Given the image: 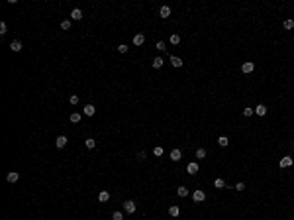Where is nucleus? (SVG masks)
<instances>
[{
    "label": "nucleus",
    "instance_id": "obj_1",
    "mask_svg": "<svg viewBox=\"0 0 294 220\" xmlns=\"http://www.w3.org/2000/svg\"><path fill=\"white\" fill-rule=\"evenodd\" d=\"M192 201H194V202H202V201H206V193L202 191V189H196V191L192 193Z\"/></svg>",
    "mask_w": 294,
    "mask_h": 220
},
{
    "label": "nucleus",
    "instance_id": "obj_2",
    "mask_svg": "<svg viewBox=\"0 0 294 220\" xmlns=\"http://www.w3.org/2000/svg\"><path fill=\"white\" fill-rule=\"evenodd\" d=\"M124 210H126L127 214H133V212L137 210L136 202H133V201H126V202H124Z\"/></svg>",
    "mask_w": 294,
    "mask_h": 220
},
{
    "label": "nucleus",
    "instance_id": "obj_3",
    "mask_svg": "<svg viewBox=\"0 0 294 220\" xmlns=\"http://www.w3.org/2000/svg\"><path fill=\"white\" fill-rule=\"evenodd\" d=\"M290 165H292V157H290V155H286V157H282V159L279 161V167H282V169L290 167Z\"/></svg>",
    "mask_w": 294,
    "mask_h": 220
},
{
    "label": "nucleus",
    "instance_id": "obj_4",
    "mask_svg": "<svg viewBox=\"0 0 294 220\" xmlns=\"http://www.w3.org/2000/svg\"><path fill=\"white\" fill-rule=\"evenodd\" d=\"M241 71H243V73H253V71H255V63H251V61L243 63V65H241Z\"/></svg>",
    "mask_w": 294,
    "mask_h": 220
},
{
    "label": "nucleus",
    "instance_id": "obj_5",
    "mask_svg": "<svg viewBox=\"0 0 294 220\" xmlns=\"http://www.w3.org/2000/svg\"><path fill=\"white\" fill-rule=\"evenodd\" d=\"M20 179V173H16V171H10L8 175H6V181L8 183H16Z\"/></svg>",
    "mask_w": 294,
    "mask_h": 220
},
{
    "label": "nucleus",
    "instance_id": "obj_6",
    "mask_svg": "<svg viewBox=\"0 0 294 220\" xmlns=\"http://www.w3.org/2000/svg\"><path fill=\"white\" fill-rule=\"evenodd\" d=\"M67 141H69V140H67V136H59V138L55 140V145L61 150V147H65V145H67Z\"/></svg>",
    "mask_w": 294,
    "mask_h": 220
},
{
    "label": "nucleus",
    "instance_id": "obj_7",
    "mask_svg": "<svg viewBox=\"0 0 294 220\" xmlns=\"http://www.w3.org/2000/svg\"><path fill=\"white\" fill-rule=\"evenodd\" d=\"M98 201H100V202H108V201H110V193H108V191H100V193H98Z\"/></svg>",
    "mask_w": 294,
    "mask_h": 220
},
{
    "label": "nucleus",
    "instance_id": "obj_8",
    "mask_svg": "<svg viewBox=\"0 0 294 220\" xmlns=\"http://www.w3.org/2000/svg\"><path fill=\"white\" fill-rule=\"evenodd\" d=\"M143 41H145L143 33H136V36H133V45H143Z\"/></svg>",
    "mask_w": 294,
    "mask_h": 220
},
{
    "label": "nucleus",
    "instance_id": "obj_9",
    "mask_svg": "<svg viewBox=\"0 0 294 220\" xmlns=\"http://www.w3.org/2000/svg\"><path fill=\"white\" fill-rule=\"evenodd\" d=\"M186 171H188L190 175H196V173H198V163H196V161H192V163H188Z\"/></svg>",
    "mask_w": 294,
    "mask_h": 220
},
{
    "label": "nucleus",
    "instance_id": "obj_10",
    "mask_svg": "<svg viewBox=\"0 0 294 220\" xmlns=\"http://www.w3.org/2000/svg\"><path fill=\"white\" fill-rule=\"evenodd\" d=\"M169 61H171V65L177 67V69H178V67H182V59H181V57H177V55H173Z\"/></svg>",
    "mask_w": 294,
    "mask_h": 220
},
{
    "label": "nucleus",
    "instance_id": "obj_11",
    "mask_svg": "<svg viewBox=\"0 0 294 220\" xmlns=\"http://www.w3.org/2000/svg\"><path fill=\"white\" fill-rule=\"evenodd\" d=\"M159 16H161V18H169V16H171V8H169V6H161Z\"/></svg>",
    "mask_w": 294,
    "mask_h": 220
},
{
    "label": "nucleus",
    "instance_id": "obj_12",
    "mask_svg": "<svg viewBox=\"0 0 294 220\" xmlns=\"http://www.w3.org/2000/svg\"><path fill=\"white\" fill-rule=\"evenodd\" d=\"M10 49H12V51H22V41H18V39H16V41H12L10 43Z\"/></svg>",
    "mask_w": 294,
    "mask_h": 220
},
{
    "label": "nucleus",
    "instance_id": "obj_13",
    "mask_svg": "<svg viewBox=\"0 0 294 220\" xmlns=\"http://www.w3.org/2000/svg\"><path fill=\"white\" fill-rule=\"evenodd\" d=\"M83 110H84V114H86V116H94V112H96V108H94L92 104H86Z\"/></svg>",
    "mask_w": 294,
    "mask_h": 220
},
{
    "label": "nucleus",
    "instance_id": "obj_14",
    "mask_svg": "<svg viewBox=\"0 0 294 220\" xmlns=\"http://www.w3.org/2000/svg\"><path fill=\"white\" fill-rule=\"evenodd\" d=\"M255 114H257V116H265V114H267V106H265V104H259V106L255 108Z\"/></svg>",
    "mask_w": 294,
    "mask_h": 220
},
{
    "label": "nucleus",
    "instance_id": "obj_15",
    "mask_svg": "<svg viewBox=\"0 0 294 220\" xmlns=\"http://www.w3.org/2000/svg\"><path fill=\"white\" fill-rule=\"evenodd\" d=\"M83 18V12H80L79 8H73V12H71V20H80Z\"/></svg>",
    "mask_w": 294,
    "mask_h": 220
},
{
    "label": "nucleus",
    "instance_id": "obj_16",
    "mask_svg": "<svg viewBox=\"0 0 294 220\" xmlns=\"http://www.w3.org/2000/svg\"><path fill=\"white\" fill-rule=\"evenodd\" d=\"M181 157H182L181 150H173V151H171V159H173V161H181Z\"/></svg>",
    "mask_w": 294,
    "mask_h": 220
},
{
    "label": "nucleus",
    "instance_id": "obj_17",
    "mask_svg": "<svg viewBox=\"0 0 294 220\" xmlns=\"http://www.w3.org/2000/svg\"><path fill=\"white\" fill-rule=\"evenodd\" d=\"M163 57H155L153 59V69H161V67H163Z\"/></svg>",
    "mask_w": 294,
    "mask_h": 220
},
{
    "label": "nucleus",
    "instance_id": "obj_18",
    "mask_svg": "<svg viewBox=\"0 0 294 220\" xmlns=\"http://www.w3.org/2000/svg\"><path fill=\"white\" fill-rule=\"evenodd\" d=\"M169 41L173 43V45H178V43H181V36H178V33H173V36L169 38Z\"/></svg>",
    "mask_w": 294,
    "mask_h": 220
},
{
    "label": "nucleus",
    "instance_id": "obj_19",
    "mask_svg": "<svg viewBox=\"0 0 294 220\" xmlns=\"http://www.w3.org/2000/svg\"><path fill=\"white\" fill-rule=\"evenodd\" d=\"M177 195H178V197H182V199L188 197V189H186V187H178V189H177Z\"/></svg>",
    "mask_w": 294,
    "mask_h": 220
},
{
    "label": "nucleus",
    "instance_id": "obj_20",
    "mask_svg": "<svg viewBox=\"0 0 294 220\" xmlns=\"http://www.w3.org/2000/svg\"><path fill=\"white\" fill-rule=\"evenodd\" d=\"M80 118H83V116H80L79 112H73V114H71V116H69V120L73 122V124H77V122H80Z\"/></svg>",
    "mask_w": 294,
    "mask_h": 220
},
{
    "label": "nucleus",
    "instance_id": "obj_21",
    "mask_svg": "<svg viewBox=\"0 0 294 220\" xmlns=\"http://www.w3.org/2000/svg\"><path fill=\"white\" fill-rule=\"evenodd\" d=\"M84 145H86L88 150H94V145H96V141H94L92 138H86V140H84Z\"/></svg>",
    "mask_w": 294,
    "mask_h": 220
},
{
    "label": "nucleus",
    "instance_id": "obj_22",
    "mask_svg": "<svg viewBox=\"0 0 294 220\" xmlns=\"http://www.w3.org/2000/svg\"><path fill=\"white\" fill-rule=\"evenodd\" d=\"M214 187H216V189H224V187H225V181H224V179H220V177H218V179L214 181Z\"/></svg>",
    "mask_w": 294,
    "mask_h": 220
},
{
    "label": "nucleus",
    "instance_id": "obj_23",
    "mask_svg": "<svg viewBox=\"0 0 294 220\" xmlns=\"http://www.w3.org/2000/svg\"><path fill=\"white\" fill-rule=\"evenodd\" d=\"M178 212H181V210H178V206H177V204L169 206V214H171V216H178Z\"/></svg>",
    "mask_w": 294,
    "mask_h": 220
},
{
    "label": "nucleus",
    "instance_id": "obj_24",
    "mask_svg": "<svg viewBox=\"0 0 294 220\" xmlns=\"http://www.w3.org/2000/svg\"><path fill=\"white\" fill-rule=\"evenodd\" d=\"M218 144H220V145H222V147H228V144H229V140H228V138H225V136H220V138H218Z\"/></svg>",
    "mask_w": 294,
    "mask_h": 220
},
{
    "label": "nucleus",
    "instance_id": "obj_25",
    "mask_svg": "<svg viewBox=\"0 0 294 220\" xmlns=\"http://www.w3.org/2000/svg\"><path fill=\"white\" fill-rule=\"evenodd\" d=\"M196 157H198V159H204L206 157V150L204 147H198V150H196Z\"/></svg>",
    "mask_w": 294,
    "mask_h": 220
},
{
    "label": "nucleus",
    "instance_id": "obj_26",
    "mask_svg": "<svg viewBox=\"0 0 294 220\" xmlns=\"http://www.w3.org/2000/svg\"><path fill=\"white\" fill-rule=\"evenodd\" d=\"M251 114H255V108H249V106H247V108H243V116H247V118H249Z\"/></svg>",
    "mask_w": 294,
    "mask_h": 220
},
{
    "label": "nucleus",
    "instance_id": "obj_27",
    "mask_svg": "<svg viewBox=\"0 0 294 220\" xmlns=\"http://www.w3.org/2000/svg\"><path fill=\"white\" fill-rule=\"evenodd\" d=\"M284 28H286V30H292V28H294V20H290V18L284 20Z\"/></svg>",
    "mask_w": 294,
    "mask_h": 220
},
{
    "label": "nucleus",
    "instance_id": "obj_28",
    "mask_svg": "<svg viewBox=\"0 0 294 220\" xmlns=\"http://www.w3.org/2000/svg\"><path fill=\"white\" fill-rule=\"evenodd\" d=\"M6 32H8V26H6V22H0V36H4Z\"/></svg>",
    "mask_w": 294,
    "mask_h": 220
},
{
    "label": "nucleus",
    "instance_id": "obj_29",
    "mask_svg": "<svg viewBox=\"0 0 294 220\" xmlns=\"http://www.w3.org/2000/svg\"><path fill=\"white\" fill-rule=\"evenodd\" d=\"M71 28V20H63L61 22V30H69Z\"/></svg>",
    "mask_w": 294,
    "mask_h": 220
},
{
    "label": "nucleus",
    "instance_id": "obj_30",
    "mask_svg": "<svg viewBox=\"0 0 294 220\" xmlns=\"http://www.w3.org/2000/svg\"><path fill=\"white\" fill-rule=\"evenodd\" d=\"M69 102L71 104H79V96H77V94H71V96H69Z\"/></svg>",
    "mask_w": 294,
    "mask_h": 220
},
{
    "label": "nucleus",
    "instance_id": "obj_31",
    "mask_svg": "<svg viewBox=\"0 0 294 220\" xmlns=\"http://www.w3.org/2000/svg\"><path fill=\"white\" fill-rule=\"evenodd\" d=\"M112 220H124V216H122V212H120V210H116V212L112 214Z\"/></svg>",
    "mask_w": 294,
    "mask_h": 220
},
{
    "label": "nucleus",
    "instance_id": "obj_32",
    "mask_svg": "<svg viewBox=\"0 0 294 220\" xmlns=\"http://www.w3.org/2000/svg\"><path fill=\"white\" fill-rule=\"evenodd\" d=\"M159 49V51H165V49H167V45H165V41H157V45H155Z\"/></svg>",
    "mask_w": 294,
    "mask_h": 220
},
{
    "label": "nucleus",
    "instance_id": "obj_33",
    "mask_svg": "<svg viewBox=\"0 0 294 220\" xmlns=\"http://www.w3.org/2000/svg\"><path fill=\"white\" fill-rule=\"evenodd\" d=\"M118 51H120V53H126L127 51V45H126V43H120V45H118Z\"/></svg>",
    "mask_w": 294,
    "mask_h": 220
},
{
    "label": "nucleus",
    "instance_id": "obj_34",
    "mask_svg": "<svg viewBox=\"0 0 294 220\" xmlns=\"http://www.w3.org/2000/svg\"><path fill=\"white\" fill-rule=\"evenodd\" d=\"M153 153L157 155V157H161V155H163V147H159V145H157V147L153 150Z\"/></svg>",
    "mask_w": 294,
    "mask_h": 220
},
{
    "label": "nucleus",
    "instance_id": "obj_35",
    "mask_svg": "<svg viewBox=\"0 0 294 220\" xmlns=\"http://www.w3.org/2000/svg\"><path fill=\"white\" fill-rule=\"evenodd\" d=\"M243 189H245V183H237V185H235V191H239V193H241Z\"/></svg>",
    "mask_w": 294,
    "mask_h": 220
},
{
    "label": "nucleus",
    "instance_id": "obj_36",
    "mask_svg": "<svg viewBox=\"0 0 294 220\" xmlns=\"http://www.w3.org/2000/svg\"><path fill=\"white\" fill-rule=\"evenodd\" d=\"M145 157H147V153H145V151H139V153H137V159H139V161H143Z\"/></svg>",
    "mask_w": 294,
    "mask_h": 220
},
{
    "label": "nucleus",
    "instance_id": "obj_37",
    "mask_svg": "<svg viewBox=\"0 0 294 220\" xmlns=\"http://www.w3.org/2000/svg\"><path fill=\"white\" fill-rule=\"evenodd\" d=\"M292 145H294V141H292Z\"/></svg>",
    "mask_w": 294,
    "mask_h": 220
}]
</instances>
